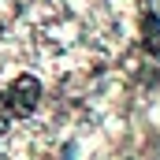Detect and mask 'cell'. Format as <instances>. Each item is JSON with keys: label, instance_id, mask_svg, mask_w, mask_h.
Here are the masks:
<instances>
[{"label": "cell", "instance_id": "2", "mask_svg": "<svg viewBox=\"0 0 160 160\" xmlns=\"http://www.w3.org/2000/svg\"><path fill=\"white\" fill-rule=\"evenodd\" d=\"M145 48L160 52V22H157V15H145Z\"/></svg>", "mask_w": 160, "mask_h": 160}, {"label": "cell", "instance_id": "3", "mask_svg": "<svg viewBox=\"0 0 160 160\" xmlns=\"http://www.w3.org/2000/svg\"><path fill=\"white\" fill-rule=\"evenodd\" d=\"M149 11H153V15H160V0H149Z\"/></svg>", "mask_w": 160, "mask_h": 160}, {"label": "cell", "instance_id": "1", "mask_svg": "<svg viewBox=\"0 0 160 160\" xmlns=\"http://www.w3.org/2000/svg\"><path fill=\"white\" fill-rule=\"evenodd\" d=\"M38 101H41V82L34 75H19L8 86V93H4V108L11 116H30L38 108Z\"/></svg>", "mask_w": 160, "mask_h": 160}]
</instances>
